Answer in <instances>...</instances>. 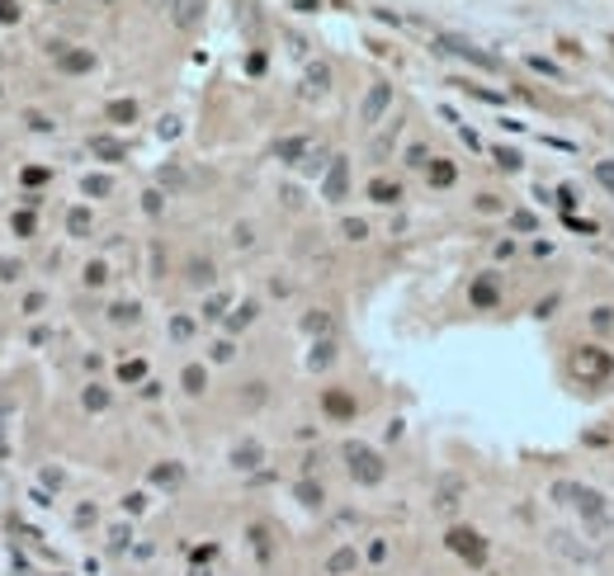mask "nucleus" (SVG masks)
<instances>
[{
  "instance_id": "9",
  "label": "nucleus",
  "mask_w": 614,
  "mask_h": 576,
  "mask_svg": "<svg viewBox=\"0 0 614 576\" xmlns=\"http://www.w3.org/2000/svg\"><path fill=\"white\" fill-rule=\"evenodd\" d=\"M71 232H76V236H85V232H90V213H85V208H76V213H71Z\"/></svg>"
},
{
  "instance_id": "14",
  "label": "nucleus",
  "mask_w": 614,
  "mask_h": 576,
  "mask_svg": "<svg viewBox=\"0 0 614 576\" xmlns=\"http://www.w3.org/2000/svg\"><path fill=\"white\" fill-rule=\"evenodd\" d=\"M185 383H189V393H199V388H204V373H199V368H189Z\"/></svg>"
},
{
  "instance_id": "13",
  "label": "nucleus",
  "mask_w": 614,
  "mask_h": 576,
  "mask_svg": "<svg viewBox=\"0 0 614 576\" xmlns=\"http://www.w3.org/2000/svg\"><path fill=\"white\" fill-rule=\"evenodd\" d=\"M430 180H435V184H449V180H454V170H449V165H435V170H430Z\"/></svg>"
},
{
  "instance_id": "4",
  "label": "nucleus",
  "mask_w": 614,
  "mask_h": 576,
  "mask_svg": "<svg viewBox=\"0 0 614 576\" xmlns=\"http://www.w3.org/2000/svg\"><path fill=\"white\" fill-rule=\"evenodd\" d=\"M388 100H392V90H388V85H374V90H369V100H364V123H374L378 114L388 109Z\"/></svg>"
},
{
  "instance_id": "1",
  "label": "nucleus",
  "mask_w": 614,
  "mask_h": 576,
  "mask_svg": "<svg viewBox=\"0 0 614 576\" xmlns=\"http://www.w3.org/2000/svg\"><path fill=\"white\" fill-rule=\"evenodd\" d=\"M165 5H170V19L180 28H194L204 19V5H208V0H165Z\"/></svg>"
},
{
  "instance_id": "8",
  "label": "nucleus",
  "mask_w": 614,
  "mask_h": 576,
  "mask_svg": "<svg viewBox=\"0 0 614 576\" xmlns=\"http://www.w3.org/2000/svg\"><path fill=\"white\" fill-rule=\"evenodd\" d=\"M374 199H378V204H392V199H397V184L378 180V184H374Z\"/></svg>"
},
{
  "instance_id": "7",
  "label": "nucleus",
  "mask_w": 614,
  "mask_h": 576,
  "mask_svg": "<svg viewBox=\"0 0 614 576\" xmlns=\"http://www.w3.org/2000/svg\"><path fill=\"white\" fill-rule=\"evenodd\" d=\"M109 118H118V123H133V118H137V109L118 100V105H109Z\"/></svg>"
},
{
  "instance_id": "12",
  "label": "nucleus",
  "mask_w": 614,
  "mask_h": 576,
  "mask_svg": "<svg viewBox=\"0 0 614 576\" xmlns=\"http://www.w3.org/2000/svg\"><path fill=\"white\" fill-rule=\"evenodd\" d=\"M85 194H109V180H105V175H95V180H85Z\"/></svg>"
},
{
  "instance_id": "5",
  "label": "nucleus",
  "mask_w": 614,
  "mask_h": 576,
  "mask_svg": "<svg viewBox=\"0 0 614 576\" xmlns=\"http://www.w3.org/2000/svg\"><path fill=\"white\" fill-rule=\"evenodd\" d=\"M341 194H345V161H336L326 175V199H341Z\"/></svg>"
},
{
  "instance_id": "3",
  "label": "nucleus",
  "mask_w": 614,
  "mask_h": 576,
  "mask_svg": "<svg viewBox=\"0 0 614 576\" xmlns=\"http://www.w3.org/2000/svg\"><path fill=\"white\" fill-rule=\"evenodd\" d=\"M350 468L359 472L364 482H378V472H383V468H378V458L369 453V449H354V444H350Z\"/></svg>"
},
{
  "instance_id": "15",
  "label": "nucleus",
  "mask_w": 614,
  "mask_h": 576,
  "mask_svg": "<svg viewBox=\"0 0 614 576\" xmlns=\"http://www.w3.org/2000/svg\"><path fill=\"white\" fill-rule=\"evenodd\" d=\"M105 402H109V397L100 393V388H95V393H85V406H95V411H100V406H105Z\"/></svg>"
},
{
  "instance_id": "2",
  "label": "nucleus",
  "mask_w": 614,
  "mask_h": 576,
  "mask_svg": "<svg viewBox=\"0 0 614 576\" xmlns=\"http://www.w3.org/2000/svg\"><path fill=\"white\" fill-rule=\"evenodd\" d=\"M57 66L76 76V71H90V66H95V57L85 53V48H62V53H57Z\"/></svg>"
},
{
  "instance_id": "10",
  "label": "nucleus",
  "mask_w": 614,
  "mask_h": 576,
  "mask_svg": "<svg viewBox=\"0 0 614 576\" xmlns=\"http://www.w3.org/2000/svg\"><path fill=\"white\" fill-rule=\"evenodd\" d=\"M19 19V5L15 0H0V24H15Z\"/></svg>"
},
{
  "instance_id": "11",
  "label": "nucleus",
  "mask_w": 614,
  "mask_h": 576,
  "mask_svg": "<svg viewBox=\"0 0 614 576\" xmlns=\"http://www.w3.org/2000/svg\"><path fill=\"white\" fill-rule=\"evenodd\" d=\"M326 406H331V411H336V416H345V411H350V397H341V393H331V397H326Z\"/></svg>"
},
{
  "instance_id": "6",
  "label": "nucleus",
  "mask_w": 614,
  "mask_h": 576,
  "mask_svg": "<svg viewBox=\"0 0 614 576\" xmlns=\"http://www.w3.org/2000/svg\"><path fill=\"white\" fill-rule=\"evenodd\" d=\"M90 147H95V152H100V156H109V161H118V156H123V147H118V142H114V137H95V142H90Z\"/></svg>"
}]
</instances>
